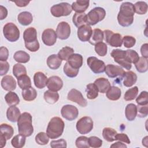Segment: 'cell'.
<instances>
[{"label":"cell","mask_w":148,"mask_h":148,"mask_svg":"<svg viewBox=\"0 0 148 148\" xmlns=\"http://www.w3.org/2000/svg\"><path fill=\"white\" fill-rule=\"evenodd\" d=\"M125 53H126V58L131 64L132 63L135 64L139 59L140 57L139 56V54L136 51L134 50H131V49L127 50H125Z\"/></svg>","instance_id":"47"},{"label":"cell","mask_w":148,"mask_h":148,"mask_svg":"<svg viewBox=\"0 0 148 148\" xmlns=\"http://www.w3.org/2000/svg\"><path fill=\"white\" fill-rule=\"evenodd\" d=\"M17 83L19 87L22 90H25L31 87V79L27 75H24L18 77Z\"/></svg>","instance_id":"42"},{"label":"cell","mask_w":148,"mask_h":148,"mask_svg":"<svg viewBox=\"0 0 148 148\" xmlns=\"http://www.w3.org/2000/svg\"><path fill=\"white\" fill-rule=\"evenodd\" d=\"M137 107V116L140 118L145 117L148 114V105H138Z\"/></svg>","instance_id":"54"},{"label":"cell","mask_w":148,"mask_h":148,"mask_svg":"<svg viewBox=\"0 0 148 148\" xmlns=\"http://www.w3.org/2000/svg\"><path fill=\"white\" fill-rule=\"evenodd\" d=\"M90 4L89 1L78 0L73 2L71 5L72 9L76 13H84L88 8Z\"/></svg>","instance_id":"22"},{"label":"cell","mask_w":148,"mask_h":148,"mask_svg":"<svg viewBox=\"0 0 148 148\" xmlns=\"http://www.w3.org/2000/svg\"><path fill=\"white\" fill-rule=\"evenodd\" d=\"M106 16L105 10L101 7H95L87 14V24L94 25L104 19Z\"/></svg>","instance_id":"5"},{"label":"cell","mask_w":148,"mask_h":148,"mask_svg":"<svg viewBox=\"0 0 148 148\" xmlns=\"http://www.w3.org/2000/svg\"><path fill=\"white\" fill-rule=\"evenodd\" d=\"M64 121L59 117H54L50 120L46 129V134L50 139H57L60 137L64 130Z\"/></svg>","instance_id":"3"},{"label":"cell","mask_w":148,"mask_h":148,"mask_svg":"<svg viewBox=\"0 0 148 148\" xmlns=\"http://www.w3.org/2000/svg\"><path fill=\"white\" fill-rule=\"evenodd\" d=\"M35 142L40 145H45L49 141V137L47 134L44 132H40L35 136Z\"/></svg>","instance_id":"48"},{"label":"cell","mask_w":148,"mask_h":148,"mask_svg":"<svg viewBox=\"0 0 148 148\" xmlns=\"http://www.w3.org/2000/svg\"><path fill=\"white\" fill-rule=\"evenodd\" d=\"M14 60L18 63H27L29 61L30 56L27 52L19 50L15 52L13 56Z\"/></svg>","instance_id":"36"},{"label":"cell","mask_w":148,"mask_h":148,"mask_svg":"<svg viewBox=\"0 0 148 148\" xmlns=\"http://www.w3.org/2000/svg\"><path fill=\"white\" fill-rule=\"evenodd\" d=\"M123 43L125 47L131 48L135 45L136 39L132 36L126 35L123 38Z\"/></svg>","instance_id":"52"},{"label":"cell","mask_w":148,"mask_h":148,"mask_svg":"<svg viewBox=\"0 0 148 148\" xmlns=\"http://www.w3.org/2000/svg\"><path fill=\"white\" fill-rule=\"evenodd\" d=\"M134 6L135 9V13H136L138 14H145L147 12L148 6L145 2L138 1L135 3V5H134Z\"/></svg>","instance_id":"43"},{"label":"cell","mask_w":148,"mask_h":148,"mask_svg":"<svg viewBox=\"0 0 148 148\" xmlns=\"http://www.w3.org/2000/svg\"><path fill=\"white\" fill-rule=\"evenodd\" d=\"M117 134V131L110 127H105L102 130V136L103 139L109 142H112L115 140V136Z\"/></svg>","instance_id":"35"},{"label":"cell","mask_w":148,"mask_h":148,"mask_svg":"<svg viewBox=\"0 0 148 148\" xmlns=\"http://www.w3.org/2000/svg\"><path fill=\"white\" fill-rule=\"evenodd\" d=\"M25 136L19 134L15 135L11 140V144L15 148H21L24 146L25 143Z\"/></svg>","instance_id":"41"},{"label":"cell","mask_w":148,"mask_h":148,"mask_svg":"<svg viewBox=\"0 0 148 148\" xmlns=\"http://www.w3.org/2000/svg\"><path fill=\"white\" fill-rule=\"evenodd\" d=\"M72 21L76 27L79 28L87 23V14L84 13H75L73 16Z\"/></svg>","instance_id":"32"},{"label":"cell","mask_w":148,"mask_h":148,"mask_svg":"<svg viewBox=\"0 0 148 148\" xmlns=\"http://www.w3.org/2000/svg\"><path fill=\"white\" fill-rule=\"evenodd\" d=\"M107 76L110 78H116L117 77L123 79L124 75V70L118 65L113 64H108L106 65L105 71Z\"/></svg>","instance_id":"15"},{"label":"cell","mask_w":148,"mask_h":148,"mask_svg":"<svg viewBox=\"0 0 148 148\" xmlns=\"http://www.w3.org/2000/svg\"><path fill=\"white\" fill-rule=\"evenodd\" d=\"M87 63L90 69L94 73H103L105 71L106 65L105 62L95 57H90L87 59Z\"/></svg>","instance_id":"11"},{"label":"cell","mask_w":148,"mask_h":148,"mask_svg":"<svg viewBox=\"0 0 148 148\" xmlns=\"http://www.w3.org/2000/svg\"><path fill=\"white\" fill-rule=\"evenodd\" d=\"M3 34L5 38L10 42L17 41L20 35L18 28L13 23H8L4 25Z\"/></svg>","instance_id":"6"},{"label":"cell","mask_w":148,"mask_h":148,"mask_svg":"<svg viewBox=\"0 0 148 148\" xmlns=\"http://www.w3.org/2000/svg\"><path fill=\"white\" fill-rule=\"evenodd\" d=\"M47 77L42 72H37L34 75V84L38 88H43L47 85Z\"/></svg>","instance_id":"20"},{"label":"cell","mask_w":148,"mask_h":148,"mask_svg":"<svg viewBox=\"0 0 148 148\" xmlns=\"http://www.w3.org/2000/svg\"><path fill=\"white\" fill-rule=\"evenodd\" d=\"M125 115L128 121L135 120L137 115V107L134 103H129L127 105L125 109Z\"/></svg>","instance_id":"30"},{"label":"cell","mask_w":148,"mask_h":148,"mask_svg":"<svg viewBox=\"0 0 148 148\" xmlns=\"http://www.w3.org/2000/svg\"><path fill=\"white\" fill-rule=\"evenodd\" d=\"M8 57H9L8 49L4 46H1L0 48V61H5L8 60Z\"/></svg>","instance_id":"58"},{"label":"cell","mask_w":148,"mask_h":148,"mask_svg":"<svg viewBox=\"0 0 148 148\" xmlns=\"http://www.w3.org/2000/svg\"><path fill=\"white\" fill-rule=\"evenodd\" d=\"M62 63V60L57 54H51L47 59V65L51 69L56 70L60 68Z\"/></svg>","instance_id":"28"},{"label":"cell","mask_w":148,"mask_h":148,"mask_svg":"<svg viewBox=\"0 0 148 148\" xmlns=\"http://www.w3.org/2000/svg\"><path fill=\"white\" fill-rule=\"evenodd\" d=\"M138 94V88L137 86H134L130 89H128L124 94V99L127 101H132L136 97Z\"/></svg>","instance_id":"46"},{"label":"cell","mask_w":148,"mask_h":148,"mask_svg":"<svg viewBox=\"0 0 148 148\" xmlns=\"http://www.w3.org/2000/svg\"><path fill=\"white\" fill-rule=\"evenodd\" d=\"M110 56L114 58V62L119 64L120 66L127 70L131 69L132 65L126 58L125 50L119 49H113L110 53Z\"/></svg>","instance_id":"8"},{"label":"cell","mask_w":148,"mask_h":148,"mask_svg":"<svg viewBox=\"0 0 148 148\" xmlns=\"http://www.w3.org/2000/svg\"><path fill=\"white\" fill-rule=\"evenodd\" d=\"M5 100L6 103L9 106H16L20 103V98L17 94L13 91H9L5 96Z\"/></svg>","instance_id":"33"},{"label":"cell","mask_w":148,"mask_h":148,"mask_svg":"<svg viewBox=\"0 0 148 148\" xmlns=\"http://www.w3.org/2000/svg\"><path fill=\"white\" fill-rule=\"evenodd\" d=\"M17 20L21 25L27 26L32 22L33 17L30 12L24 11L18 14L17 16Z\"/></svg>","instance_id":"27"},{"label":"cell","mask_w":148,"mask_h":148,"mask_svg":"<svg viewBox=\"0 0 148 148\" xmlns=\"http://www.w3.org/2000/svg\"><path fill=\"white\" fill-rule=\"evenodd\" d=\"M136 102L139 105H148V95L146 91H143L136 98Z\"/></svg>","instance_id":"51"},{"label":"cell","mask_w":148,"mask_h":148,"mask_svg":"<svg viewBox=\"0 0 148 148\" xmlns=\"http://www.w3.org/2000/svg\"><path fill=\"white\" fill-rule=\"evenodd\" d=\"M72 11L71 5L67 2H61L54 5L50 8L51 14L56 17L67 16Z\"/></svg>","instance_id":"7"},{"label":"cell","mask_w":148,"mask_h":148,"mask_svg":"<svg viewBox=\"0 0 148 148\" xmlns=\"http://www.w3.org/2000/svg\"><path fill=\"white\" fill-rule=\"evenodd\" d=\"M67 99L76 103L82 107H86L87 105V100L83 97L82 92L75 88H72L69 91L67 95Z\"/></svg>","instance_id":"13"},{"label":"cell","mask_w":148,"mask_h":148,"mask_svg":"<svg viewBox=\"0 0 148 148\" xmlns=\"http://www.w3.org/2000/svg\"><path fill=\"white\" fill-rule=\"evenodd\" d=\"M50 146L52 148H59V147H66V141L64 139H60L56 140H52L50 142Z\"/></svg>","instance_id":"55"},{"label":"cell","mask_w":148,"mask_h":148,"mask_svg":"<svg viewBox=\"0 0 148 148\" xmlns=\"http://www.w3.org/2000/svg\"><path fill=\"white\" fill-rule=\"evenodd\" d=\"M103 38V31L99 28H95L92 30V34L88 42L91 45L95 46L97 43L102 42Z\"/></svg>","instance_id":"25"},{"label":"cell","mask_w":148,"mask_h":148,"mask_svg":"<svg viewBox=\"0 0 148 148\" xmlns=\"http://www.w3.org/2000/svg\"><path fill=\"white\" fill-rule=\"evenodd\" d=\"M95 53L101 57H103L106 55L108 51V46L105 43L100 42L95 45Z\"/></svg>","instance_id":"49"},{"label":"cell","mask_w":148,"mask_h":148,"mask_svg":"<svg viewBox=\"0 0 148 148\" xmlns=\"http://www.w3.org/2000/svg\"><path fill=\"white\" fill-rule=\"evenodd\" d=\"M21 113L19 109L15 106H10L6 111V117L8 120L14 123L17 121Z\"/></svg>","instance_id":"26"},{"label":"cell","mask_w":148,"mask_h":148,"mask_svg":"<svg viewBox=\"0 0 148 148\" xmlns=\"http://www.w3.org/2000/svg\"><path fill=\"white\" fill-rule=\"evenodd\" d=\"M136 69L140 73H145L148 69V61L147 58L143 57H139L138 61L135 64Z\"/></svg>","instance_id":"39"},{"label":"cell","mask_w":148,"mask_h":148,"mask_svg":"<svg viewBox=\"0 0 148 148\" xmlns=\"http://www.w3.org/2000/svg\"><path fill=\"white\" fill-rule=\"evenodd\" d=\"M123 84L127 87L132 86L137 80V75L132 71L125 72L123 76Z\"/></svg>","instance_id":"24"},{"label":"cell","mask_w":148,"mask_h":148,"mask_svg":"<svg viewBox=\"0 0 148 148\" xmlns=\"http://www.w3.org/2000/svg\"><path fill=\"white\" fill-rule=\"evenodd\" d=\"M83 57L77 53L72 54L68 59L67 62L73 68L79 69L83 65Z\"/></svg>","instance_id":"21"},{"label":"cell","mask_w":148,"mask_h":148,"mask_svg":"<svg viewBox=\"0 0 148 148\" xmlns=\"http://www.w3.org/2000/svg\"><path fill=\"white\" fill-rule=\"evenodd\" d=\"M135 9L134 5L130 2L122 3L117 14V21L122 27H129L134 21Z\"/></svg>","instance_id":"1"},{"label":"cell","mask_w":148,"mask_h":148,"mask_svg":"<svg viewBox=\"0 0 148 148\" xmlns=\"http://www.w3.org/2000/svg\"><path fill=\"white\" fill-rule=\"evenodd\" d=\"M121 95V91L120 88L116 86H110L106 92V97L111 101L119 99Z\"/></svg>","instance_id":"29"},{"label":"cell","mask_w":148,"mask_h":148,"mask_svg":"<svg viewBox=\"0 0 148 148\" xmlns=\"http://www.w3.org/2000/svg\"><path fill=\"white\" fill-rule=\"evenodd\" d=\"M1 135L4 136L6 140L10 139L14 134V130L13 127L6 124L3 123L1 124Z\"/></svg>","instance_id":"37"},{"label":"cell","mask_w":148,"mask_h":148,"mask_svg":"<svg viewBox=\"0 0 148 148\" xmlns=\"http://www.w3.org/2000/svg\"><path fill=\"white\" fill-rule=\"evenodd\" d=\"M92 28L91 26L87 24H86L77 29V35L79 40L82 42H88L91 34H92Z\"/></svg>","instance_id":"17"},{"label":"cell","mask_w":148,"mask_h":148,"mask_svg":"<svg viewBox=\"0 0 148 148\" xmlns=\"http://www.w3.org/2000/svg\"><path fill=\"white\" fill-rule=\"evenodd\" d=\"M147 136H146L142 139V145L147 147Z\"/></svg>","instance_id":"64"},{"label":"cell","mask_w":148,"mask_h":148,"mask_svg":"<svg viewBox=\"0 0 148 148\" xmlns=\"http://www.w3.org/2000/svg\"><path fill=\"white\" fill-rule=\"evenodd\" d=\"M61 114L66 120L72 121L77 117L79 111L77 108L72 105H65L62 107Z\"/></svg>","instance_id":"12"},{"label":"cell","mask_w":148,"mask_h":148,"mask_svg":"<svg viewBox=\"0 0 148 148\" xmlns=\"http://www.w3.org/2000/svg\"><path fill=\"white\" fill-rule=\"evenodd\" d=\"M115 140L120 141L121 142H123L127 144H130L131 143L128 136L127 135V134L124 133H120V134L117 133V134L115 136Z\"/></svg>","instance_id":"56"},{"label":"cell","mask_w":148,"mask_h":148,"mask_svg":"<svg viewBox=\"0 0 148 148\" xmlns=\"http://www.w3.org/2000/svg\"><path fill=\"white\" fill-rule=\"evenodd\" d=\"M23 39L25 48L29 51L35 52L39 50L40 45L37 39L36 29L34 27H29L24 31Z\"/></svg>","instance_id":"4"},{"label":"cell","mask_w":148,"mask_h":148,"mask_svg":"<svg viewBox=\"0 0 148 148\" xmlns=\"http://www.w3.org/2000/svg\"><path fill=\"white\" fill-rule=\"evenodd\" d=\"M43 97L47 103L49 104H54L58 101L60 95L57 91H54L49 90L44 92Z\"/></svg>","instance_id":"31"},{"label":"cell","mask_w":148,"mask_h":148,"mask_svg":"<svg viewBox=\"0 0 148 148\" xmlns=\"http://www.w3.org/2000/svg\"><path fill=\"white\" fill-rule=\"evenodd\" d=\"M73 53L74 50L73 48L69 46H65L58 51L57 55L62 61H67L68 58Z\"/></svg>","instance_id":"40"},{"label":"cell","mask_w":148,"mask_h":148,"mask_svg":"<svg viewBox=\"0 0 148 148\" xmlns=\"http://www.w3.org/2000/svg\"><path fill=\"white\" fill-rule=\"evenodd\" d=\"M46 86L49 90L58 91L62 88L63 86V82L59 76H52L48 78Z\"/></svg>","instance_id":"18"},{"label":"cell","mask_w":148,"mask_h":148,"mask_svg":"<svg viewBox=\"0 0 148 148\" xmlns=\"http://www.w3.org/2000/svg\"><path fill=\"white\" fill-rule=\"evenodd\" d=\"M9 69V63L5 61H0V75L3 76L6 74Z\"/></svg>","instance_id":"57"},{"label":"cell","mask_w":148,"mask_h":148,"mask_svg":"<svg viewBox=\"0 0 148 148\" xmlns=\"http://www.w3.org/2000/svg\"><path fill=\"white\" fill-rule=\"evenodd\" d=\"M148 45L147 43H145L142 45L140 47V53L143 57L147 58H148Z\"/></svg>","instance_id":"59"},{"label":"cell","mask_w":148,"mask_h":148,"mask_svg":"<svg viewBox=\"0 0 148 148\" xmlns=\"http://www.w3.org/2000/svg\"><path fill=\"white\" fill-rule=\"evenodd\" d=\"M57 36L55 31L51 28H47L43 31L42 35L43 43L48 46L54 45L57 41Z\"/></svg>","instance_id":"16"},{"label":"cell","mask_w":148,"mask_h":148,"mask_svg":"<svg viewBox=\"0 0 148 148\" xmlns=\"http://www.w3.org/2000/svg\"><path fill=\"white\" fill-rule=\"evenodd\" d=\"M14 3L16 5V6L18 7H25L28 5V4L30 2V1H23V0H18L13 1Z\"/></svg>","instance_id":"61"},{"label":"cell","mask_w":148,"mask_h":148,"mask_svg":"<svg viewBox=\"0 0 148 148\" xmlns=\"http://www.w3.org/2000/svg\"><path fill=\"white\" fill-rule=\"evenodd\" d=\"M75 145L78 148H88V138L85 136H79L75 141Z\"/></svg>","instance_id":"50"},{"label":"cell","mask_w":148,"mask_h":148,"mask_svg":"<svg viewBox=\"0 0 148 148\" xmlns=\"http://www.w3.org/2000/svg\"><path fill=\"white\" fill-rule=\"evenodd\" d=\"M87 97L89 99H94L98 96V90L94 83H89L86 86Z\"/></svg>","instance_id":"38"},{"label":"cell","mask_w":148,"mask_h":148,"mask_svg":"<svg viewBox=\"0 0 148 148\" xmlns=\"http://www.w3.org/2000/svg\"><path fill=\"white\" fill-rule=\"evenodd\" d=\"M56 32L58 38L61 40H66L70 36L71 27L67 22L61 21L58 23Z\"/></svg>","instance_id":"14"},{"label":"cell","mask_w":148,"mask_h":148,"mask_svg":"<svg viewBox=\"0 0 148 148\" xmlns=\"http://www.w3.org/2000/svg\"><path fill=\"white\" fill-rule=\"evenodd\" d=\"M110 147H123V148H126L127 147V145H125L124 143H123V142L119 141L117 142L114 143H113L111 146Z\"/></svg>","instance_id":"62"},{"label":"cell","mask_w":148,"mask_h":148,"mask_svg":"<svg viewBox=\"0 0 148 148\" xmlns=\"http://www.w3.org/2000/svg\"><path fill=\"white\" fill-rule=\"evenodd\" d=\"M94 83L97 86L98 91L102 94L106 92L108 90L111 86L109 81L105 77H99L97 79L94 81Z\"/></svg>","instance_id":"23"},{"label":"cell","mask_w":148,"mask_h":148,"mask_svg":"<svg viewBox=\"0 0 148 148\" xmlns=\"http://www.w3.org/2000/svg\"><path fill=\"white\" fill-rule=\"evenodd\" d=\"M94 123L92 119L88 116H84L80 118L76 123L77 131L82 135L89 133L93 128Z\"/></svg>","instance_id":"10"},{"label":"cell","mask_w":148,"mask_h":148,"mask_svg":"<svg viewBox=\"0 0 148 148\" xmlns=\"http://www.w3.org/2000/svg\"><path fill=\"white\" fill-rule=\"evenodd\" d=\"M1 87L3 90L8 91H12L16 88V82L11 75H5L1 81Z\"/></svg>","instance_id":"19"},{"label":"cell","mask_w":148,"mask_h":148,"mask_svg":"<svg viewBox=\"0 0 148 148\" xmlns=\"http://www.w3.org/2000/svg\"><path fill=\"white\" fill-rule=\"evenodd\" d=\"M6 143V139L4 136H3L2 135H0V145H1V147L2 148L4 146H5Z\"/></svg>","instance_id":"63"},{"label":"cell","mask_w":148,"mask_h":148,"mask_svg":"<svg viewBox=\"0 0 148 148\" xmlns=\"http://www.w3.org/2000/svg\"><path fill=\"white\" fill-rule=\"evenodd\" d=\"M8 16L7 9L2 5L0 6V20H2Z\"/></svg>","instance_id":"60"},{"label":"cell","mask_w":148,"mask_h":148,"mask_svg":"<svg viewBox=\"0 0 148 148\" xmlns=\"http://www.w3.org/2000/svg\"><path fill=\"white\" fill-rule=\"evenodd\" d=\"M63 71L64 73L69 77H76L79 71V69H75L72 68L67 62L65 64L64 68H63Z\"/></svg>","instance_id":"45"},{"label":"cell","mask_w":148,"mask_h":148,"mask_svg":"<svg viewBox=\"0 0 148 148\" xmlns=\"http://www.w3.org/2000/svg\"><path fill=\"white\" fill-rule=\"evenodd\" d=\"M13 73L17 79L20 76L27 74L26 68L23 65L19 63L16 64L13 66Z\"/></svg>","instance_id":"44"},{"label":"cell","mask_w":148,"mask_h":148,"mask_svg":"<svg viewBox=\"0 0 148 148\" xmlns=\"http://www.w3.org/2000/svg\"><path fill=\"white\" fill-rule=\"evenodd\" d=\"M18 133L25 137L30 136L34 132L32 116L28 112L21 114L17 120Z\"/></svg>","instance_id":"2"},{"label":"cell","mask_w":148,"mask_h":148,"mask_svg":"<svg viewBox=\"0 0 148 148\" xmlns=\"http://www.w3.org/2000/svg\"><path fill=\"white\" fill-rule=\"evenodd\" d=\"M21 95L25 101H32L36 98L37 92L34 88L31 87L25 90H23Z\"/></svg>","instance_id":"34"},{"label":"cell","mask_w":148,"mask_h":148,"mask_svg":"<svg viewBox=\"0 0 148 148\" xmlns=\"http://www.w3.org/2000/svg\"><path fill=\"white\" fill-rule=\"evenodd\" d=\"M103 36L105 42L112 47H121L123 44L122 36L119 33H114L112 31L105 29L103 31Z\"/></svg>","instance_id":"9"},{"label":"cell","mask_w":148,"mask_h":148,"mask_svg":"<svg viewBox=\"0 0 148 148\" xmlns=\"http://www.w3.org/2000/svg\"><path fill=\"white\" fill-rule=\"evenodd\" d=\"M88 143L90 147L94 148L100 147L102 145V140L97 136H92L88 138Z\"/></svg>","instance_id":"53"}]
</instances>
